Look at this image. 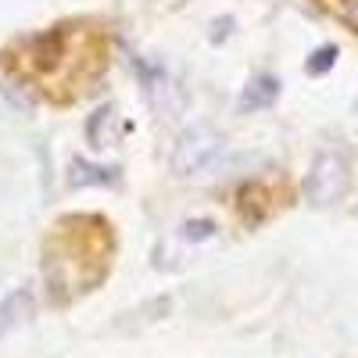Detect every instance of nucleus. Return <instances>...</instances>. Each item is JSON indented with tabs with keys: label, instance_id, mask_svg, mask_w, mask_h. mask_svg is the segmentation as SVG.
Returning <instances> with one entry per match:
<instances>
[{
	"label": "nucleus",
	"instance_id": "obj_1",
	"mask_svg": "<svg viewBox=\"0 0 358 358\" xmlns=\"http://www.w3.org/2000/svg\"><path fill=\"white\" fill-rule=\"evenodd\" d=\"M111 69V33L101 18H65L0 47V72L50 108L86 101Z\"/></svg>",
	"mask_w": 358,
	"mask_h": 358
},
{
	"label": "nucleus",
	"instance_id": "obj_2",
	"mask_svg": "<svg viewBox=\"0 0 358 358\" xmlns=\"http://www.w3.org/2000/svg\"><path fill=\"white\" fill-rule=\"evenodd\" d=\"M118 233L108 215L72 212L54 219L43 236V283L54 308H69L108 283L115 273Z\"/></svg>",
	"mask_w": 358,
	"mask_h": 358
},
{
	"label": "nucleus",
	"instance_id": "obj_3",
	"mask_svg": "<svg viewBox=\"0 0 358 358\" xmlns=\"http://www.w3.org/2000/svg\"><path fill=\"white\" fill-rule=\"evenodd\" d=\"M294 201V190L287 183V176L273 172V176H258V179H248V183L236 187L233 194V215L241 219V226L255 229L268 219H276L283 208H290Z\"/></svg>",
	"mask_w": 358,
	"mask_h": 358
},
{
	"label": "nucleus",
	"instance_id": "obj_4",
	"mask_svg": "<svg viewBox=\"0 0 358 358\" xmlns=\"http://www.w3.org/2000/svg\"><path fill=\"white\" fill-rule=\"evenodd\" d=\"M348 183H351V169H348V158L337 155V151H319L308 176H305V197L319 208L326 204H337L344 194H348Z\"/></svg>",
	"mask_w": 358,
	"mask_h": 358
},
{
	"label": "nucleus",
	"instance_id": "obj_5",
	"mask_svg": "<svg viewBox=\"0 0 358 358\" xmlns=\"http://www.w3.org/2000/svg\"><path fill=\"white\" fill-rule=\"evenodd\" d=\"M219 151H222L219 133H212L208 126H197V129L179 136L176 155H172V169H176V176H194V172L212 165L219 158Z\"/></svg>",
	"mask_w": 358,
	"mask_h": 358
},
{
	"label": "nucleus",
	"instance_id": "obj_6",
	"mask_svg": "<svg viewBox=\"0 0 358 358\" xmlns=\"http://www.w3.org/2000/svg\"><path fill=\"white\" fill-rule=\"evenodd\" d=\"M312 4L334 22H341L351 36H358V0H312Z\"/></svg>",
	"mask_w": 358,
	"mask_h": 358
},
{
	"label": "nucleus",
	"instance_id": "obj_7",
	"mask_svg": "<svg viewBox=\"0 0 358 358\" xmlns=\"http://www.w3.org/2000/svg\"><path fill=\"white\" fill-rule=\"evenodd\" d=\"M276 94H280V83L273 79V76H262V79H255L251 86H248V94H244V101H241V108L248 111H255V108H268L276 101Z\"/></svg>",
	"mask_w": 358,
	"mask_h": 358
}]
</instances>
